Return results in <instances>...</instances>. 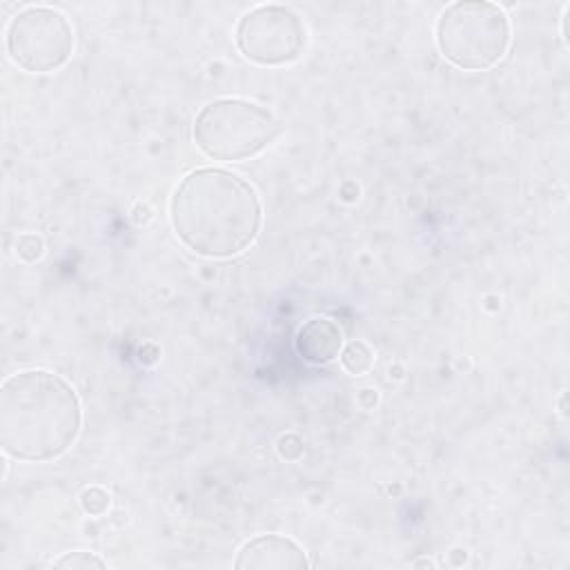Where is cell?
<instances>
[{
	"label": "cell",
	"mask_w": 570,
	"mask_h": 570,
	"mask_svg": "<svg viewBox=\"0 0 570 570\" xmlns=\"http://www.w3.org/2000/svg\"><path fill=\"white\" fill-rule=\"evenodd\" d=\"M169 216L176 236L191 252L227 258L254 243L263 209L245 178L227 169L200 167L176 187Z\"/></svg>",
	"instance_id": "cell-1"
},
{
	"label": "cell",
	"mask_w": 570,
	"mask_h": 570,
	"mask_svg": "<svg viewBox=\"0 0 570 570\" xmlns=\"http://www.w3.org/2000/svg\"><path fill=\"white\" fill-rule=\"evenodd\" d=\"M16 256L22 261V263H36L38 258H42L45 254V240L38 236V234H31V232H24L16 238Z\"/></svg>",
	"instance_id": "cell-10"
},
{
	"label": "cell",
	"mask_w": 570,
	"mask_h": 570,
	"mask_svg": "<svg viewBox=\"0 0 570 570\" xmlns=\"http://www.w3.org/2000/svg\"><path fill=\"white\" fill-rule=\"evenodd\" d=\"M131 214H134V220H136L138 225L151 220V209H149V205H145V203H138Z\"/></svg>",
	"instance_id": "cell-13"
},
{
	"label": "cell",
	"mask_w": 570,
	"mask_h": 570,
	"mask_svg": "<svg viewBox=\"0 0 570 570\" xmlns=\"http://www.w3.org/2000/svg\"><path fill=\"white\" fill-rule=\"evenodd\" d=\"M414 566H436L432 559H421V561H414Z\"/></svg>",
	"instance_id": "cell-14"
},
{
	"label": "cell",
	"mask_w": 570,
	"mask_h": 570,
	"mask_svg": "<svg viewBox=\"0 0 570 570\" xmlns=\"http://www.w3.org/2000/svg\"><path fill=\"white\" fill-rule=\"evenodd\" d=\"M80 503H82L85 512L98 517V514H102V512L109 508V494H107L102 488L94 485V488H87V490L80 494Z\"/></svg>",
	"instance_id": "cell-11"
},
{
	"label": "cell",
	"mask_w": 570,
	"mask_h": 570,
	"mask_svg": "<svg viewBox=\"0 0 570 570\" xmlns=\"http://www.w3.org/2000/svg\"><path fill=\"white\" fill-rule=\"evenodd\" d=\"M309 566L305 550L281 534H261L243 543L236 554L234 568H254V570H305Z\"/></svg>",
	"instance_id": "cell-7"
},
{
	"label": "cell",
	"mask_w": 570,
	"mask_h": 570,
	"mask_svg": "<svg viewBox=\"0 0 570 570\" xmlns=\"http://www.w3.org/2000/svg\"><path fill=\"white\" fill-rule=\"evenodd\" d=\"M281 127L274 114L243 98L207 102L194 120L198 149L214 160H245L274 142Z\"/></svg>",
	"instance_id": "cell-4"
},
{
	"label": "cell",
	"mask_w": 570,
	"mask_h": 570,
	"mask_svg": "<svg viewBox=\"0 0 570 570\" xmlns=\"http://www.w3.org/2000/svg\"><path fill=\"white\" fill-rule=\"evenodd\" d=\"M510 45L505 11L488 0H459L448 4L436 22V47L459 69H488Z\"/></svg>",
	"instance_id": "cell-3"
},
{
	"label": "cell",
	"mask_w": 570,
	"mask_h": 570,
	"mask_svg": "<svg viewBox=\"0 0 570 570\" xmlns=\"http://www.w3.org/2000/svg\"><path fill=\"white\" fill-rule=\"evenodd\" d=\"M82 425L73 387L49 370H22L0 387V445L20 461H49L71 448Z\"/></svg>",
	"instance_id": "cell-2"
},
{
	"label": "cell",
	"mask_w": 570,
	"mask_h": 570,
	"mask_svg": "<svg viewBox=\"0 0 570 570\" xmlns=\"http://www.w3.org/2000/svg\"><path fill=\"white\" fill-rule=\"evenodd\" d=\"M294 345H296V352L307 363L323 365L338 356L343 345V334L338 325L330 318H309L298 327Z\"/></svg>",
	"instance_id": "cell-8"
},
{
	"label": "cell",
	"mask_w": 570,
	"mask_h": 570,
	"mask_svg": "<svg viewBox=\"0 0 570 570\" xmlns=\"http://www.w3.org/2000/svg\"><path fill=\"white\" fill-rule=\"evenodd\" d=\"M71 24L56 9L27 7L7 27V53L24 71H53L71 58Z\"/></svg>",
	"instance_id": "cell-5"
},
{
	"label": "cell",
	"mask_w": 570,
	"mask_h": 570,
	"mask_svg": "<svg viewBox=\"0 0 570 570\" xmlns=\"http://www.w3.org/2000/svg\"><path fill=\"white\" fill-rule=\"evenodd\" d=\"M374 363L372 350L363 341H352L341 350V365L350 374H365Z\"/></svg>",
	"instance_id": "cell-9"
},
{
	"label": "cell",
	"mask_w": 570,
	"mask_h": 570,
	"mask_svg": "<svg viewBox=\"0 0 570 570\" xmlns=\"http://www.w3.org/2000/svg\"><path fill=\"white\" fill-rule=\"evenodd\" d=\"M53 566L56 568H71V570H76V568H105V561L98 559L91 552H69V554L60 557Z\"/></svg>",
	"instance_id": "cell-12"
},
{
	"label": "cell",
	"mask_w": 570,
	"mask_h": 570,
	"mask_svg": "<svg viewBox=\"0 0 570 570\" xmlns=\"http://www.w3.org/2000/svg\"><path fill=\"white\" fill-rule=\"evenodd\" d=\"M236 45L247 60L263 67H281L303 53L305 27L289 7L261 4L238 20Z\"/></svg>",
	"instance_id": "cell-6"
}]
</instances>
